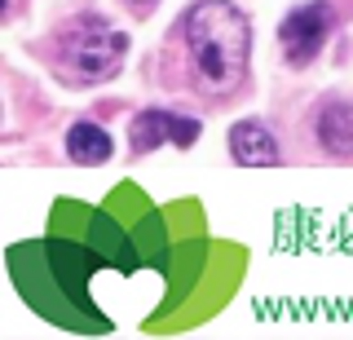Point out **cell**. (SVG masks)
Listing matches in <instances>:
<instances>
[{"instance_id": "cell-1", "label": "cell", "mask_w": 353, "mask_h": 340, "mask_svg": "<svg viewBox=\"0 0 353 340\" xmlns=\"http://www.w3.org/2000/svg\"><path fill=\"white\" fill-rule=\"evenodd\" d=\"M185 53H190L194 84L212 97L234 93L248 75L252 58V23L234 0H199L181 23Z\"/></svg>"}, {"instance_id": "cell-2", "label": "cell", "mask_w": 353, "mask_h": 340, "mask_svg": "<svg viewBox=\"0 0 353 340\" xmlns=\"http://www.w3.org/2000/svg\"><path fill=\"white\" fill-rule=\"evenodd\" d=\"M124 53L128 36L97 14H80L58 31V67L71 84H106L124 67Z\"/></svg>"}, {"instance_id": "cell-3", "label": "cell", "mask_w": 353, "mask_h": 340, "mask_svg": "<svg viewBox=\"0 0 353 340\" xmlns=\"http://www.w3.org/2000/svg\"><path fill=\"white\" fill-rule=\"evenodd\" d=\"M331 27H336V9L327 0H309V5H296L292 14L283 18L279 27V45H283V58L292 62L296 71L309 67V62L323 53Z\"/></svg>"}, {"instance_id": "cell-4", "label": "cell", "mask_w": 353, "mask_h": 340, "mask_svg": "<svg viewBox=\"0 0 353 340\" xmlns=\"http://www.w3.org/2000/svg\"><path fill=\"white\" fill-rule=\"evenodd\" d=\"M128 141H132V155H150L159 146H194L199 141V119L190 115H176V111H141L132 115L128 124Z\"/></svg>"}, {"instance_id": "cell-5", "label": "cell", "mask_w": 353, "mask_h": 340, "mask_svg": "<svg viewBox=\"0 0 353 340\" xmlns=\"http://www.w3.org/2000/svg\"><path fill=\"white\" fill-rule=\"evenodd\" d=\"M230 159H234L239 168H274V163L283 159V150H279V141H274V133L261 119H239V124L230 128Z\"/></svg>"}, {"instance_id": "cell-6", "label": "cell", "mask_w": 353, "mask_h": 340, "mask_svg": "<svg viewBox=\"0 0 353 340\" xmlns=\"http://www.w3.org/2000/svg\"><path fill=\"white\" fill-rule=\"evenodd\" d=\"M314 133H318L327 155L353 159V102H327L314 115Z\"/></svg>"}, {"instance_id": "cell-7", "label": "cell", "mask_w": 353, "mask_h": 340, "mask_svg": "<svg viewBox=\"0 0 353 340\" xmlns=\"http://www.w3.org/2000/svg\"><path fill=\"white\" fill-rule=\"evenodd\" d=\"M66 155L75 163H84V168H97V163H106L115 155V141L102 124H93V119H80V124L66 128Z\"/></svg>"}, {"instance_id": "cell-8", "label": "cell", "mask_w": 353, "mask_h": 340, "mask_svg": "<svg viewBox=\"0 0 353 340\" xmlns=\"http://www.w3.org/2000/svg\"><path fill=\"white\" fill-rule=\"evenodd\" d=\"M9 14V0H0V18H5Z\"/></svg>"}, {"instance_id": "cell-9", "label": "cell", "mask_w": 353, "mask_h": 340, "mask_svg": "<svg viewBox=\"0 0 353 340\" xmlns=\"http://www.w3.org/2000/svg\"><path fill=\"white\" fill-rule=\"evenodd\" d=\"M128 5H154V0H128Z\"/></svg>"}]
</instances>
